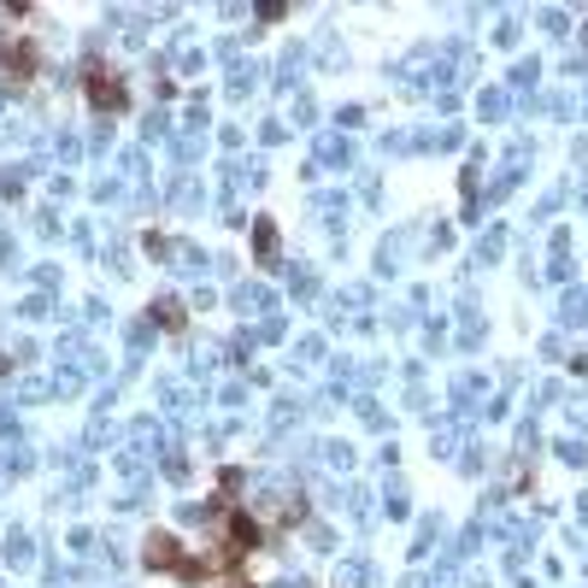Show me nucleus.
<instances>
[{
	"instance_id": "nucleus-1",
	"label": "nucleus",
	"mask_w": 588,
	"mask_h": 588,
	"mask_svg": "<svg viewBox=\"0 0 588 588\" xmlns=\"http://www.w3.org/2000/svg\"><path fill=\"white\" fill-rule=\"evenodd\" d=\"M89 100H95V107H124V89H112V77H95V89H89Z\"/></svg>"
}]
</instances>
